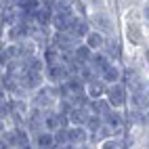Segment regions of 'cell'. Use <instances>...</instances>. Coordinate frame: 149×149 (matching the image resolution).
<instances>
[{
	"mask_svg": "<svg viewBox=\"0 0 149 149\" xmlns=\"http://www.w3.org/2000/svg\"><path fill=\"white\" fill-rule=\"evenodd\" d=\"M86 21L93 29L101 32L103 36H113L120 32V17L111 8H99V11H88Z\"/></svg>",
	"mask_w": 149,
	"mask_h": 149,
	"instance_id": "1",
	"label": "cell"
},
{
	"mask_svg": "<svg viewBox=\"0 0 149 149\" xmlns=\"http://www.w3.org/2000/svg\"><path fill=\"white\" fill-rule=\"evenodd\" d=\"M27 103H29V107L40 109V111H51V109H55V105H57L55 86L42 84L40 88H36V91L27 97Z\"/></svg>",
	"mask_w": 149,
	"mask_h": 149,
	"instance_id": "2",
	"label": "cell"
},
{
	"mask_svg": "<svg viewBox=\"0 0 149 149\" xmlns=\"http://www.w3.org/2000/svg\"><path fill=\"white\" fill-rule=\"evenodd\" d=\"M103 99L109 103L111 109H124L128 103V88L124 82H116V84H107Z\"/></svg>",
	"mask_w": 149,
	"mask_h": 149,
	"instance_id": "3",
	"label": "cell"
},
{
	"mask_svg": "<svg viewBox=\"0 0 149 149\" xmlns=\"http://www.w3.org/2000/svg\"><path fill=\"white\" fill-rule=\"evenodd\" d=\"M42 76H44V84L57 86V84L65 82L67 78H69V67L57 59V61H53V63H46V65H44V69H42Z\"/></svg>",
	"mask_w": 149,
	"mask_h": 149,
	"instance_id": "4",
	"label": "cell"
},
{
	"mask_svg": "<svg viewBox=\"0 0 149 149\" xmlns=\"http://www.w3.org/2000/svg\"><path fill=\"white\" fill-rule=\"evenodd\" d=\"M78 42L80 40L69 32H51L48 36V46H53L57 53H72L78 46Z\"/></svg>",
	"mask_w": 149,
	"mask_h": 149,
	"instance_id": "5",
	"label": "cell"
},
{
	"mask_svg": "<svg viewBox=\"0 0 149 149\" xmlns=\"http://www.w3.org/2000/svg\"><path fill=\"white\" fill-rule=\"evenodd\" d=\"M101 53L109 59V61H120V59H122V53H124V42H122L120 34L105 36V42H103Z\"/></svg>",
	"mask_w": 149,
	"mask_h": 149,
	"instance_id": "6",
	"label": "cell"
},
{
	"mask_svg": "<svg viewBox=\"0 0 149 149\" xmlns=\"http://www.w3.org/2000/svg\"><path fill=\"white\" fill-rule=\"evenodd\" d=\"M103 124L111 130L113 136H122L126 130V120H124V111L122 109H111L105 118H103Z\"/></svg>",
	"mask_w": 149,
	"mask_h": 149,
	"instance_id": "7",
	"label": "cell"
},
{
	"mask_svg": "<svg viewBox=\"0 0 149 149\" xmlns=\"http://www.w3.org/2000/svg\"><path fill=\"white\" fill-rule=\"evenodd\" d=\"M67 126H69V122H67V118L63 113L55 111V109L44 111V116H42V130L55 132V130H59V128H67Z\"/></svg>",
	"mask_w": 149,
	"mask_h": 149,
	"instance_id": "8",
	"label": "cell"
},
{
	"mask_svg": "<svg viewBox=\"0 0 149 149\" xmlns=\"http://www.w3.org/2000/svg\"><path fill=\"white\" fill-rule=\"evenodd\" d=\"M42 84H44L42 72H34V69H25V74L19 78V86H21L27 95H32L36 88H40Z\"/></svg>",
	"mask_w": 149,
	"mask_h": 149,
	"instance_id": "9",
	"label": "cell"
},
{
	"mask_svg": "<svg viewBox=\"0 0 149 149\" xmlns=\"http://www.w3.org/2000/svg\"><path fill=\"white\" fill-rule=\"evenodd\" d=\"M88 118H91V109H88V103H78L69 109L67 113V122L72 126H86Z\"/></svg>",
	"mask_w": 149,
	"mask_h": 149,
	"instance_id": "10",
	"label": "cell"
},
{
	"mask_svg": "<svg viewBox=\"0 0 149 149\" xmlns=\"http://www.w3.org/2000/svg\"><path fill=\"white\" fill-rule=\"evenodd\" d=\"M65 132H67V145H72V147H80V145H86L88 143V130H86V126H72L69 124L65 128Z\"/></svg>",
	"mask_w": 149,
	"mask_h": 149,
	"instance_id": "11",
	"label": "cell"
},
{
	"mask_svg": "<svg viewBox=\"0 0 149 149\" xmlns=\"http://www.w3.org/2000/svg\"><path fill=\"white\" fill-rule=\"evenodd\" d=\"M122 74H124V69H122V63L120 61H111L103 72H101V80L105 84H116V82H122Z\"/></svg>",
	"mask_w": 149,
	"mask_h": 149,
	"instance_id": "12",
	"label": "cell"
},
{
	"mask_svg": "<svg viewBox=\"0 0 149 149\" xmlns=\"http://www.w3.org/2000/svg\"><path fill=\"white\" fill-rule=\"evenodd\" d=\"M105 88H107V84L101 78H93V80H88L84 84V95L88 101H95V99H101L105 95Z\"/></svg>",
	"mask_w": 149,
	"mask_h": 149,
	"instance_id": "13",
	"label": "cell"
},
{
	"mask_svg": "<svg viewBox=\"0 0 149 149\" xmlns=\"http://www.w3.org/2000/svg\"><path fill=\"white\" fill-rule=\"evenodd\" d=\"M126 107L132 109H147L149 111V91H128Z\"/></svg>",
	"mask_w": 149,
	"mask_h": 149,
	"instance_id": "14",
	"label": "cell"
},
{
	"mask_svg": "<svg viewBox=\"0 0 149 149\" xmlns=\"http://www.w3.org/2000/svg\"><path fill=\"white\" fill-rule=\"evenodd\" d=\"M91 29V25H88L86 17H80V15H72V19H69V29L67 32L76 36L78 40H82V38L86 36V32Z\"/></svg>",
	"mask_w": 149,
	"mask_h": 149,
	"instance_id": "15",
	"label": "cell"
},
{
	"mask_svg": "<svg viewBox=\"0 0 149 149\" xmlns=\"http://www.w3.org/2000/svg\"><path fill=\"white\" fill-rule=\"evenodd\" d=\"M82 42L88 46V48H91V51L95 53V51H101V48H103V42H105V36L101 34V32H97V29H88V32H86V36L82 38Z\"/></svg>",
	"mask_w": 149,
	"mask_h": 149,
	"instance_id": "16",
	"label": "cell"
},
{
	"mask_svg": "<svg viewBox=\"0 0 149 149\" xmlns=\"http://www.w3.org/2000/svg\"><path fill=\"white\" fill-rule=\"evenodd\" d=\"M109 63H111V61H109V59H107L101 51H95V53H93V57L88 59V63H86V65L91 67L97 76H101V72H103V69H105Z\"/></svg>",
	"mask_w": 149,
	"mask_h": 149,
	"instance_id": "17",
	"label": "cell"
},
{
	"mask_svg": "<svg viewBox=\"0 0 149 149\" xmlns=\"http://www.w3.org/2000/svg\"><path fill=\"white\" fill-rule=\"evenodd\" d=\"M29 139H32V145L36 149H44V147H53L55 145L53 132H48V130H38V132H34Z\"/></svg>",
	"mask_w": 149,
	"mask_h": 149,
	"instance_id": "18",
	"label": "cell"
},
{
	"mask_svg": "<svg viewBox=\"0 0 149 149\" xmlns=\"http://www.w3.org/2000/svg\"><path fill=\"white\" fill-rule=\"evenodd\" d=\"M72 57H74V61H76L78 65H86V63H88V59L93 57V51L80 40V42H78V46L72 51Z\"/></svg>",
	"mask_w": 149,
	"mask_h": 149,
	"instance_id": "19",
	"label": "cell"
},
{
	"mask_svg": "<svg viewBox=\"0 0 149 149\" xmlns=\"http://www.w3.org/2000/svg\"><path fill=\"white\" fill-rule=\"evenodd\" d=\"M88 109H91V113L93 116H97V118H103L111 111V107H109V103L105 101V99L101 97V99H95V101H88Z\"/></svg>",
	"mask_w": 149,
	"mask_h": 149,
	"instance_id": "20",
	"label": "cell"
},
{
	"mask_svg": "<svg viewBox=\"0 0 149 149\" xmlns=\"http://www.w3.org/2000/svg\"><path fill=\"white\" fill-rule=\"evenodd\" d=\"M95 149H128L124 136H109V139H103L99 141Z\"/></svg>",
	"mask_w": 149,
	"mask_h": 149,
	"instance_id": "21",
	"label": "cell"
},
{
	"mask_svg": "<svg viewBox=\"0 0 149 149\" xmlns=\"http://www.w3.org/2000/svg\"><path fill=\"white\" fill-rule=\"evenodd\" d=\"M15 149H36V147L32 145V139H29V141H27V143H21V145H17Z\"/></svg>",
	"mask_w": 149,
	"mask_h": 149,
	"instance_id": "22",
	"label": "cell"
},
{
	"mask_svg": "<svg viewBox=\"0 0 149 149\" xmlns=\"http://www.w3.org/2000/svg\"><path fill=\"white\" fill-rule=\"evenodd\" d=\"M4 128H6V122L2 120V118H0V134H2V132H4Z\"/></svg>",
	"mask_w": 149,
	"mask_h": 149,
	"instance_id": "23",
	"label": "cell"
},
{
	"mask_svg": "<svg viewBox=\"0 0 149 149\" xmlns=\"http://www.w3.org/2000/svg\"><path fill=\"white\" fill-rule=\"evenodd\" d=\"M0 149H8V145H6V143L2 141V139H0Z\"/></svg>",
	"mask_w": 149,
	"mask_h": 149,
	"instance_id": "24",
	"label": "cell"
},
{
	"mask_svg": "<svg viewBox=\"0 0 149 149\" xmlns=\"http://www.w3.org/2000/svg\"><path fill=\"white\" fill-rule=\"evenodd\" d=\"M2 36H4V27L0 25V40H2Z\"/></svg>",
	"mask_w": 149,
	"mask_h": 149,
	"instance_id": "25",
	"label": "cell"
},
{
	"mask_svg": "<svg viewBox=\"0 0 149 149\" xmlns=\"http://www.w3.org/2000/svg\"><path fill=\"white\" fill-rule=\"evenodd\" d=\"M82 2H88V0H82Z\"/></svg>",
	"mask_w": 149,
	"mask_h": 149,
	"instance_id": "26",
	"label": "cell"
},
{
	"mask_svg": "<svg viewBox=\"0 0 149 149\" xmlns=\"http://www.w3.org/2000/svg\"><path fill=\"white\" fill-rule=\"evenodd\" d=\"M0 74H2V69H0Z\"/></svg>",
	"mask_w": 149,
	"mask_h": 149,
	"instance_id": "27",
	"label": "cell"
}]
</instances>
